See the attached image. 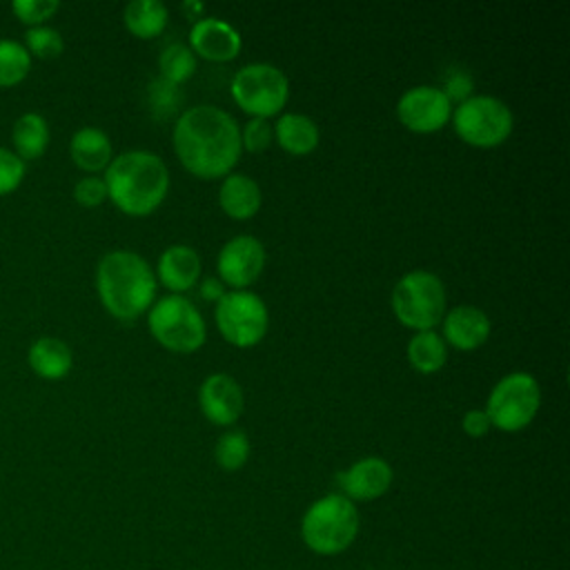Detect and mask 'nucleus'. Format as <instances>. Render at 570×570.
Segmentation results:
<instances>
[{"instance_id": "27", "label": "nucleus", "mask_w": 570, "mask_h": 570, "mask_svg": "<svg viewBox=\"0 0 570 570\" xmlns=\"http://www.w3.org/2000/svg\"><path fill=\"white\" fill-rule=\"evenodd\" d=\"M214 459L227 472L240 470L249 459V439L245 436V432L229 430L220 434V439L214 445Z\"/></svg>"}, {"instance_id": "7", "label": "nucleus", "mask_w": 570, "mask_h": 570, "mask_svg": "<svg viewBox=\"0 0 570 570\" xmlns=\"http://www.w3.org/2000/svg\"><path fill=\"white\" fill-rule=\"evenodd\" d=\"M452 127L470 147L490 149L508 140L514 127L510 107L497 96H470L452 109Z\"/></svg>"}, {"instance_id": "34", "label": "nucleus", "mask_w": 570, "mask_h": 570, "mask_svg": "<svg viewBox=\"0 0 570 570\" xmlns=\"http://www.w3.org/2000/svg\"><path fill=\"white\" fill-rule=\"evenodd\" d=\"M450 102H463L472 96L474 80L465 69H450L443 78V87H439Z\"/></svg>"}, {"instance_id": "9", "label": "nucleus", "mask_w": 570, "mask_h": 570, "mask_svg": "<svg viewBox=\"0 0 570 570\" xmlns=\"http://www.w3.org/2000/svg\"><path fill=\"white\" fill-rule=\"evenodd\" d=\"M232 98L252 118L267 120L285 107L289 98V82L285 71L276 65L252 62L234 73Z\"/></svg>"}, {"instance_id": "18", "label": "nucleus", "mask_w": 570, "mask_h": 570, "mask_svg": "<svg viewBox=\"0 0 570 570\" xmlns=\"http://www.w3.org/2000/svg\"><path fill=\"white\" fill-rule=\"evenodd\" d=\"M27 363L36 376L45 381H60L73 367L71 347L56 336H38L27 350Z\"/></svg>"}, {"instance_id": "4", "label": "nucleus", "mask_w": 570, "mask_h": 570, "mask_svg": "<svg viewBox=\"0 0 570 570\" xmlns=\"http://www.w3.org/2000/svg\"><path fill=\"white\" fill-rule=\"evenodd\" d=\"M358 534L356 505L343 494H327L314 501L301 521V537L316 554H338Z\"/></svg>"}, {"instance_id": "17", "label": "nucleus", "mask_w": 570, "mask_h": 570, "mask_svg": "<svg viewBox=\"0 0 570 570\" xmlns=\"http://www.w3.org/2000/svg\"><path fill=\"white\" fill-rule=\"evenodd\" d=\"M154 274L171 294H183L191 289L200 276V256L189 245H169L158 256Z\"/></svg>"}, {"instance_id": "14", "label": "nucleus", "mask_w": 570, "mask_h": 570, "mask_svg": "<svg viewBox=\"0 0 570 570\" xmlns=\"http://www.w3.org/2000/svg\"><path fill=\"white\" fill-rule=\"evenodd\" d=\"M187 40H189L187 47L194 51V56H200L214 62L234 60L243 47V38L238 29L220 18L194 20Z\"/></svg>"}, {"instance_id": "13", "label": "nucleus", "mask_w": 570, "mask_h": 570, "mask_svg": "<svg viewBox=\"0 0 570 570\" xmlns=\"http://www.w3.org/2000/svg\"><path fill=\"white\" fill-rule=\"evenodd\" d=\"M198 405L214 425H232L243 414L245 396L238 381L225 372L209 374L198 390Z\"/></svg>"}, {"instance_id": "11", "label": "nucleus", "mask_w": 570, "mask_h": 570, "mask_svg": "<svg viewBox=\"0 0 570 570\" xmlns=\"http://www.w3.org/2000/svg\"><path fill=\"white\" fill-rule=\"evenodd\" d=\"M263 267L265 247L256 236L249 234L229 238L216 256V269L220 276L218 281L232 289H247L261 276Z\"/></svg>"}, {"instance_id": "8", "label": "nucleus", "mask_w": 570, "mask_h": 570, "mask_svg": "<svg viewBox=\"0 0 570 570\" xmlns=\"http://www.w3.org/2000/svg\"><path fill=\"white\" fill-rule=\"evenodd\" d=\"M539 405L541 390L537 379L528 372H510L494 383L483 410L492 428L501 432H519L532 423Z\"/></svg>"}, {"instance_id": "24", "label": "nucleus", "mask_w": 570, "mask_h": 570, "mask_svg": "<svg viewBox=\"0 0 570 570\" xmlns=\"http://www.w3.org/2000/svg\"><path fill=\"white\" fill-rule=\"evenodd\" d=\"M407 361L416 372L434 374L448 361V345L434 330L416 332L407 343Z\"/></svg>"}, {"instance_id": "15", "label": "nucleus", "mask_w": 570, "mask_h": 570, "mask_svg": "<svg viewBox=\"0 0 570 570\" xmlns=\"http://www.w3.org/2000/svg\"><path fill=\"white\" fill-rule=\"evenodd\" d=\"M394 472L381 456H365L336 474V483L343 497L354 501H372L383 497L392 485Z\"/></svg>"}, {"instance_id": "31", "label": "nucleus", "mask_w": 570, "mask_h": 570, "mask_svg": "<svg viewBox=\"0 0 570 570\" xmlns=\"http://www.w3.org/2000/svg\"><path fill=\"white\" fill-rule=\"evenodd\" d=\"M27 163L20 160L9 147L0 145V196L13 194L24 180Z\"/></svg>"}, {"instance_id": "35", "label": "nucleus", "mask_w": 570, "mask_h": 570, "mask_svg": "<svg viewBox=\"0 0 570 570\" xmlns=\"http://www.w3.org/2000/svg\"><path fill=\"white\" fill-rule=\"evenodd\" d=\"M461 428H463V432H465L468 436L479 439V436H485V434L490 432L492 423H490L485 410H468V412L463 414Z\"/></svg>"}, {"instance_id": "2", "label": "nucleus", "mask_w": 570, "mask_h": 570, "mask_svg": "<svg viewBox=\"0 0 570 570\" xmlns=\"http://www.w3.org/2000/svg\"><path fill=\"white\" fill-rule=\"evenodd\" d=\"M156 274L131 249H111L96 265V292L102 307L118 321H134L156 301Z\"/></svg>"}, {"instance_id": "28", "label": "nucleus", "mask_w": 570, "mask_h": 570, "mask_svg": "<svg viewBox=\"0 0 570 570\" xmlns=\"http://www.w3.org/2000/svg\"><path fill=\"white\" fill-rule=\"evenodd\" d=\"M22 45L29 51L31 58H42V60L58 58L62 53V49H65V40L60 36V31L49 27V24L29 27L24 31V42Z\"/></svg>"}, {"instance_id": "5", "label": "nucleus", "mask_w": 570, "mask_h": 570, "mask_svg": "<svg viewBox=\"0 0 570 570\" xmlns=\"http://www.w3.org/2000/svg\"><path fill=\"white\" fill-rule=\"evenodd\" d=\"M392 312L396 321L410 330H432L445 314L443 281L428 269L403 274L392 289Z\"/></svg>"}, {"instance_id": "36", "label": "nucleus", "mask_w": 570, "mask_h": 570, "mask_svg": "<svg viewBox=\"0 0 570 570\" xmlns=\"http://www.w3.org/2000/svg\"><path fill=\"white\" fill-rule=\"evenodd\" d=\"M198 292H200V298H203V301L218 303V301L223 298V294H225V287H223V283H220L218 278H205V281L200 283Z\"/></svg>"}, {"instance_id": "1", "label": "nucleus", "mask_w": 570, "mask_h": 570, "mask_svg": "<svg viewBox=\"0 0 570 570\" xmlns=\"http://www.w3.org/2000/svg\"><path fill=\"white\" fill-rule=\"evenodd\" d=\"M180 165L196 178H225L240 158V127L232 114L214 105L185 109L171 131Z\"/></svg>"}, {"instance_id": "20", "label": "nucleus", "mask_w": 570, "mask_h": 570, "mask_svg": "<svg viewBox=\"0 0 570 570\" xmlns=\"http://www.w3.org/2000/svg\"><path fill=\"white\" fill-rule=\"evenodd\" d=\"M69 154H71L73 165L87 174L105 171L114 158L109 136L102 129L91 127V125L73 131L71 142H69Z\"/></svg>"}, {"instance_id": "16", "label": "nucleus", "mask_w": 570, "mask_h": 570, "mask_svg": "<svg viewBox=\"0 0 570 570\" xmlns=\"http://www.w3.org/2000/svg\"><path fill=\"white\" fill-rule=\"evenodd\" d=\"M443 341L461 352L481 347L490 336V318L474 305H456L443 314Z\"/></svg>"}, {"instance_id": "26", "label": "nucleus", "mask_w": 570, "mask_h": 570, "mask_svg": "<svg viewBox=\"0 0 570 570\" xmlns=\"http://www.w3.org/2000/svg\"><path fill=\"white\" fill-rule=\"evenodd\" d=\"M158 67H160V78H165L174 85H180L194 76L196 56L187 45L171 42L163 49V53L158 58Z\"/></svg>"}, {"instance_id": "25", "label": "nucleus", "mask_w": 570, "mask_h": 570, "mask_svg": "<svg viewBox=\"0 0 570 570\" xmlns=\"http://www.w3.org/2000/svg\"><path fill=\"white\" fill-rule=\"evenodd\" d=\"M31 71V56L22 42L0 38V89L20 85Z\"/></svg>"}, {"instance_id": "30", "label": "nucleus", "mask_w": 570, "mask_h": 570, "mask_svg": "<svg viewBox=\"0 0 570 570\" xmlns=\"http://www.w3.org/2000/svg\"><path fill=\"white\" fill-rule=\"evenodd\" d=\"M183 102V94L178 89V85L165 80V78H156L149 85V105L156 118H169L178 105Z\"/></svg>"}, {"instance_id": "37", "label": "nucleus", "mask_w": 570, "mask_h": 570, "mask_svg": "<svg viewBox=\"0 0 570 570\" xmlns=\"http://www.w3.org/2000/svg\"><path fill=\"white\" fill-rule=\"evenodd\" d=\"M183 9H185V11H191V18H196V16H200V13H203V9H205V7H203L200 2H185V4H183Z\"/></svg>"}, {"instance_id": "12", "label": "nucleus", "mask_w": 570, "mask_h": 570, "mask_svg": "<svg viewBox=\"0 0 570 570\" xmlns=\"http://www.w3.org/2000/svg\"><path fill=\"white\" fill-rule=\"evenodd\" d=\"M396 116L414 134L439 131L452 116V102L439 87L419 85L407 89L396 102Z\"/></svg>"}, {"instance_id": "10", "label": "nucleus", "mask_w": 570, "mask_h": 570, "mask_svg": "<svg viewBox=\"0 0 570 570\" xmlns=\"http://www.w3.org/2000/svg\"><path fill=\"white\" fill-rule=\"evenodd\" d=\"M214 318L220 336L240 350L258 345L269 327L265 301L249 289L225 292L214 307Z\"/></svg>"}, {"instance_id": "3", "label": "nucleus", "mask_w": 570, "mask_h": 570, "mask_svg": "<svg viewBox=\"0 0 570 570\" xmlns=\"http://www.w3.org/2000/svg\"><path fill=\"white\" fill-rule=\"evenodd\" d=\"M102 180L107 185V198L127 216L151 214L169 189L167 165L147 149H129L114 156Z\"/></svg>"}, {"instance_id": "23", "label": "nucleus", "mask_w": 570, "mask_h": 570, "mask_svg": "<svg viewBox=\"0 0 570 570\" xmlns=\"http://www.w3.org/2000/svg\"><path fill=\"white\" fill-rule=\"evenodd\" d=\"M167 18H169V11L158 0H131L122 11L125 27L136 38H142V40L156 38L167 27Z\"/></svg>"}, {"instance_id": "6", "label": "nucleus", "mask_w": 570, "mask_h": 570, "mask_svg": "<svg viewBox=\"0 0 570 570\" xmlns=\"http://www.w3.org/2000/svg\"><path fill=\"white\" fill-rule=\"evenodd\" d=\"M147 312V325L151 336L169 352H196L207 338L203 314L183 294L160 296L151 303Z\"/></svg>"}, {"instance_id": "21", "label": "nucleus", "mask_w": 570, "mask_h": 570, "mask_svg": "<svg viewBox=\"0 0 570 570\" xmlns=\"http://www.w3.org/2000/svg\"><path fill=\"white\" fill-rule=\"evenodd\" d=\"M272 129L281 149H285L292 156H305L314 151L321 140L318 125L309 116L296 111L283 114Z\"/></svg>"}, {"instance_id": "29", "label": "nucleus", "mask_w": 570, "mask_h": 570, "mask_svg": "<svg viewBox=\"0 0 570 570\" xmlns=\"http://www.w3.org/2000/svg\"><path fill=\"white\" fill-rule=\"evenodd\" d=\"M60 9L58 0H13L11 11L13 16L29 27H42L51 20Z\"/></svg>"}, {"instance_id": "22", "label": "nucleus", "mask_w": 570, "mask_h": 570, "mask_svg": "<svg viewBox=\"0 0 570 570\" xmlns=\"http://www.w3.org/2000/svg\"><path fill=\"white\" fill-rule=\"evenodd\" d=\"M49 122L38 111H24L16 118L11 127V142L13 154L20 160H36L40 158L49 147Z\"/></svg>"}, {"instance_id": "33", "label": "nucleus", "mask_w": 570, "mask_h": 570, "mask_svg": "<svg viewBox=\"0 0 570 570\" xmlns=\"http://www.w3.org/2000/svg\"><path fill=\"white\" fill-rule=\"evenodd\" d=\"M73 200L82 207H98L107 200V185L102 176L87 174L73 185Z\"/></svg>"}, {"instance_id": "32", "label": "nucleus", "mask_w": 570, "mask_h": 570, "mask_svg": "<svg viewBox=\"0 0 570 570\" xmlns=\"http://www.w3.org/2000/svg\"><path fill=\"white\" fill-rule=\"evenodd\" d=\"M272 138H274V129L265 118H249L240 129V147L252 154L265 151Z\"/></svg>"}, {"instance_id": "19", "label": "nucleus", "mask_w": 570, "mask_h": 570, "mask_svg": "<svg viewBox=\"0 0 570 570\" xmlns=\"http://www.w3.org/2000/svg\"><path fill=\"white\" fill-rule=\"evenodd\" d=\"M218 203L220 209L234 218V220H247L252 218L263 203L261 187L254 178L247 174H227L218 189Z\"/></svg>"}]
</instances>
